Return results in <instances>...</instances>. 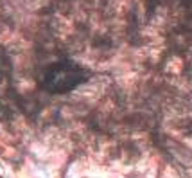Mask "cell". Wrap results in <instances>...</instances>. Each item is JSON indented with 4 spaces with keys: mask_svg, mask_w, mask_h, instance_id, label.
Listing matches in <instances>:
<instances>
[{
    "mask_svg": "<svg viewBox=\"0 0 192 178\" xmlns=\"http://www.w3.org/2000/svg\"><path fill=\"white\" fill-rule=\"evenodd\" d=\"M0 176L192 178V0H0Z\"/></svg>",
    "mask_w": 192,
    "mask_h": 178,
    "instance_id": "cell-1",
    "label": "cell"
}]
</instances>
